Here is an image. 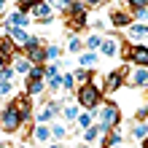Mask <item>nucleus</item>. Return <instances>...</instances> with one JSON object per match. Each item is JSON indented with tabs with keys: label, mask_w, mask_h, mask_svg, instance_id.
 I'll return each mask as SVG.
<instances>
[{
	"label": "nucleus",
	"mask_w": 148,
	"mask_h": 148,
	"mask_svg": "<svg viewBox=\"0 0 148 148\" xmlns=\"http://www.w3.org/2000/svg\"><path fill=\"white\" fill-rule=\"evenodd\" d=\"M78 100H81V105L84 108H89V110H94L100 105V100H102V94H100V89L94 84H84L81 89H78Z\"/></svg>",
	"instance_id": "obj_1"
},
{
	"label": "nucleus",
	"mask_w": 148,
	"mask_h": 148,
	"mask_svg": "<svg viewBox=\"0 0 148 148\" xmlns=\"http://www.w3.org/2000/svg\"><path fill=\"white\" fill-rule=\"evenodd\" d=\"M22 124H24V119L19 116V110H16L14 105H11V108H5L3 113H0V127H3L5 132H16Z\"/></svg>",
	"instance_id": "obj_2"
},
{
	"label": "nucleus",
	"mask_w": 148,
	"mask_h": 148,
	"mask_svg": "<svg viewBox=\"0 0 148 148\" xmlns=\"http://www.w3.org/2000/svg\"><path fill=\"white\" fill-rule=\"evenodd\" d=\"M119 119H121L119 108H116V105H105V108L100 110V132H108V129L116 124Z\"/></svg>",
	"instance_id": "obj_3"
},
{
	"label": "nucleus",
	"mask_w": 148,
	"mask_h": 148,
	"mask_svg": "<svg viewBox=\"0 0 148 148\" xmlns=\"http://www.w3.org/2000/svg\"><path fill=\"white\" fill-rule=\"evenodd\" d=\"M67 11H70V27H84L86 24V5L84 3H70V8H67Z\"/></svg>",
	"instance_id": "obj_4"
},
{
	"label": "nucleus",
	"mask_w": 148,
	"mask_h": 148,
	"mask_svg": "<svg viewBox=\"0 0 148 148\" xmlns=\"http://www.w3.org/2000/svg\"><path fill=\"white\" fill-rule=\"evenodd\" d=\"M5 27H8V38H11L14 43H22V46H30L32 43V35H27L19 24H5Z\"/></svg>",
	"instance_id": "obj_5"
},
{
	"label": "nucleus",
	"mask_w": 148,
	"mask_h": 148,
	"mask_svg": "<svg viewBox=\"0 0 148 148\" xmlns=\"http://www.w3.org/2000/svg\"><path fill=\"white\" fill-rule=\"evenodd\" d=\"M27 57H30V62H43V59H49L46 57V49H40L38 38H32V43L27 46Z\"/></svg>",
	"instance_id": "obj_6"
},
{
	"label": "nucleus",
	"mask_w": 148,
	"mask_h": 148,
	"mask_svg": "<svg viewBox=\"0 0 148 148\" xmlns=\"http://www.w3.org/2000/svg\"><path fill=\"white\" fill-rule=\"evenodd\" d=\"M14 108L19 110V116L24 121H30V94H27V97H24V94H22V97H16L14 100Z\"/></svg>",
	"instance_id": "obj_7"
},
{
	"label": "nucleus",
	"mask_w": 148,
	"mask_h": 148,
	"mask_svg": "<svg viewBox=\"0 0 148 148\" xmlns=\"http://www.w3.org/2000/svg\"><path fill=\"white\" fill-rule=\"evenodd\" d=\"M121 84H124V70L110 73V75H108V81H105V92H116Z\"/></svg>",
	"instance_id": "obj_8"
},
{
	"label": "nucleus",
	"mask_w": 148,
	"mask_h": 148,
	"mask_svg": "<svg viewBox=\"0 0 148 148\" xmlns=\"http://www.w3.org/2000/svg\"><path fill=\"white\" fill-rule=\"evenodd\" d=\"M129 84H132V86H145V84H148V70H145V65H140L132 75H129Z\"/></svg>",
	"instance_id": "obj_9"
},
{
	"label": "nucleus",
	"mask_w": 148,
	"mask_h": 148,
	"mask_svg": "<svg viewBox=\"0 0 148 148\" xmlns=\"http://www.w3.org/2000/svg\"><path fill=\"white\" fill-rule=\"evenodd\" d=\"M132 62H137V65H145L148 67V49L145 46H132Z\"/></svg>",
	"instance_id": "obj_10"
},
{
	"label": "nucleus",
	"mask_w": 148,
	"mask_h": 148,
	"mask_svg": "<svg viewBox=\"0 0 148 148\" xmlns=\"http://www.w3.org/2000/svg\"><path fill=\"white\" fill-rule=\"evenodd\" d=\"M30 67H32V62H30V57H22V54H14V70H16V73H30Z\"/></svg>",
	"instance_id": "obj_11"
},
{
	"label": "nucleus",
	"mask_w": 148,
	"mask_h": 148,
	"mask_svg": "<svg viewBox=\"0 0 148 148\" xmlns=\"http://www.w3.org/2000/svg\"><path fill=\"white\" fill-rule=\"evenodd\" d=\"M27 22H30V19H27V14H24L22 8H19V11H14V14H8V16H5V24H19V27H24Z\"/></svg>",
	"instance_id": "obj_12"
},
{
	"label": "nucleus",
	"mask_w": 148,
	"mask_h": 148,
	"mask_svg": "<svg viewBox=\"0 0 148 148\" xmlns=\"http://www.w3.org/2000/svg\"><path fill=\"white\" fill-rule=\"evenodd\" d=\"M129 38H132V40H143V38H148V27H145V24H132Z\"/></svg>",
	"instance_id": "obj_13"
},
{
	"label": "nucleus",
	"mask_w": 148,
	"mask_h": 148,
	"mask_svg": "<svg viewBox=\"0 0 148 148\" xmlns=\"http://www.w3.org/2000/svg\"><path fill=\"white\" fill-rule=\"evenodd\" d=\"M30 11H32V14H35V16H38V19H46V16H49V11H51V8H49V3H43V0H38V3H35V5H32V8H30Z\"/></svg>",
	"instance_id": "obj_14"
},
{
	"label": "nucleus",
	"mask_w": 148,
	"mask_h": 148,
	"mask_svg": "<svg viewBox=\"0 0 148 148\" xmlns=\"http://www.w3.org/2000/svg\"><path fill=\"white\" fill-rule=\"evenodd\" d=\"M57 110H59V105H57V102H49V105L43 108V113L38 116V121H43V124H46L49 119H54V113H57Z\"/></svg>",
	"instance_id": "obj_15"
},
{
	"label": "nucleus",
	"mask_w": 148,
	"mask_h": 148,
	"mask_svg": "<svg viewBox=\"0 0 148 148\" xmlns=\"http://www.w3.org/2000/svg\"><path fill=\"white\" fill-rule=\"evenodd\" d=\"M43 92V81L40 78H27V94L32 97V94H40Z\"/></svg>",
	"instance_id": "obj_16"
},
{
	"label": "nucleus",
	"mask_w": 148,
	"mask_h": 148,
	"mask_svg": "<svg viewBox=\"0 0 148 148\" xmlns=\"http://www.w3.org/2000/svg\"><path fill=\"white\" fill-rule=\"evenodd\" d=\"M132 137L135 140H145L148 137V124H135L132 127Z\"/></svg>",
	"instance_id": "obj_17"
},
{
	"label": "nucleus",
	"mask_w": 148,
	"mask_h": 148,
	"mask_svg": "<svg viewBox=\"0 0 148 148\" xmlns=\"http://www.w3.org/2000/svg\"><path fill=\"white\" fill-rule=\"evenodd\" d=\"M110 24H113V27H124V24H129V14H110Z\"/></svg>",
	"instance_id": "obj_18"
},
{
	"label": "nucleus",
	"mask_w": 148,
	"mask_h": 148,
	"mask_svg": "<svg viewBox=\"0 0 148 148\" xmlns=\"http://www.w3.org/2000/svg\"><path fill=\"white\" fill-rule=\"evenodd\" d=\"M116 51H119V43L116 40H102V54H105V57H113Z\"/></svg>",
	"instance_id": "obj_19"
},
{
	"label": "nucleus",
	"mask_w": 148,
	"mask_h": 148,
	"mask_svg": "<svg viewBox=\"0 0 148 148\" xmlns=\"http://www.w3.org/2000/svg\"><path fill=\"white\" fill-rule=\"evenodd\" d=\"M78 59H81V65H84V67H92V65H97V54H92V51H86V54H81Z\"/></svg>",
	"instance_id": "obj_20"
},
{
	"label": "nucleus",
	"mask_w": 148,
	"mask_h": 148,
	"mask_svg": "<svg viewBox=\"0 0 148 148\" xmlns=\"http://www.w3.org/2000/svg\"><path fill=\"white\" fill-rule=\"evenodd\" d=\"M32 137H35V140H40V143H43V140H49V137H51V129H49V127H38L35 132H32Z\"/></svg>",
	"instance_id": "obj_21"
},
{
	"label": "nucleus",
	"mask_w": 148,
	"mask_h": 148,
	"mask_svg": "<svg viewBox=\"0 0 148 148\" xmlns=\"http://www.w3.org/2000/svg\"><path fill=\"white\" fill-rule=\"evenodd\" d=\"M92 116H94V110L84 113V116H78V127H81V129H89V127H92Z\"/></svg>",
	"instance_id": "obj_22"
},
{
	"label": "nucleus",
	"mask_w": 148,
	"mask_h": 148,
	"mask_svg": "<svg viewBox=\"0 0 148 148\" xmlns=\"http://www.w3.org/2000/svg\"><path fill=\"white\" fill-rule=\"evenodd\" d=\"M86 46H89V49H102V38L100 35H89V38H86Z\"/></svg>",
	"instance_id": "obj_23"
},
{
	"label": "nucleus",
	"mask_w": 148,
	"mask_h": 148,
	"mask_svg": "<svg viewBox=\"0 0 148 148\" xmlns=\"http://www.w3.org/2000/svg\"><path fill=\"white\" fill-rule=\"evenodd\" d=\"M119 143H121V132H113V135H110L102 145H105V148H113V145H119Z\"/></svg>",
	"instance_id": "obj_24"
},
{
	"label": "nucleus",
	"mask_w": 148,
	"mask_h": 148,
	"mask_svg": "<svg viewBox=\"0 0 148 148\" xmlns=\"http://www.w3.org/2000/svg\"><path fill=\"white\" fill-rule=\"evenodd\" d=\"M5 94H11V81L8 78H0V97H5Z\"/></svg>",
	"instance_id": "obj_25"
},
{
	"label": "nucleus",
	"mask_w": 148,
	"mask_h": 148,
	"mask_svg": "<svg viewBox=\"0 0 148 148\" xmlns=\"http://www.w3.org/2000/svg\"><path fill=\"white\" fill-rule=\"evenodd\" d=\"M135 16L140 22H148V5H143V8H135Z\"/></svg>",
	"instance_id": "obj_26"
},
{
	"label": "nucleus",
	"mask_w": 148,
	"mask_h": 148,
	"mask_svg": "<svg viewBox=\"0 0 148 148\" xmlns=\"http://www.w3.org/2000/svg\"><path fill=\"white\" fill-rule=\"evenodd\" d=\"M27 75H30V78H43V75H46V70H43V67H30Z\"/></svg>",
	"instance_id": "obj_27"
},
{
	"label": "nucleus",
	"mask_w": 148,
	"mask_h": 148,
	"mask_svg": "<svg viewBox=\"0 0 148 148\" xmlns=\"http://www.w3.org/2000/svg\"><path fill=\"white\" fill-rule=\"evenodd\" d=\"M78 116V105H67L65 108V119H75Z\"/></svg>",
	"instance_id": "obj_28"
},
{
	"label": "nucleus",
	"mask_w": 148,
	"mask_h": 148,
	"mask_svg": "<svg viewBox=\"0 0 148 148\" xmlns=\"http://www.w3.org/2000/svg\"><path fill=\"white\" fill-rule=\"evenodd\" d=\"M97 135H100V127H97V129H94V127H89V129L84 132V137H86V140H94Z\"/></svg>",
	"instance_id": "obj_29"
},
{
	"label": "nucleus",
	"mask_w": 148,
	"mask_h": 148,
	"mask_svg": "<svg viewBox=\"0 0 148 148\" xmlns=\"http://www.w3.org/2000/svg\"><path fill=\"white\" fill-rule=\"evenodd\" d=\"M75 78H78L81 84H89V78H92V75H89V70H78V73H75Z\"/></svg>",
	"instance_id": "obj_30"
},
{
	"label": "nucleus",
	"mask_w": 148,
	"mask_h": 148,
	"mask_svg": "<svg viewBox=\"0 0 148 148\" xmlns=\"http://www.w3.org/2000/svg\"><path fill=\"white\" fill-rule=\"evenodd\" d=\"M73 84H75V75H62V86L65 89H73Z\"/></svg>",
	"instance_id": "obj_31"
},
{
	"label": "nucleus",
	"mask_w": 148,
	"mask_h": 148,
	"mask_svg": "<svg viewBox=\"0 0 148 148\" xmlns=\"http://www.w3.org/2000/svg\"><path fill=\"white\" fill-rule=\"evenodd\" d=\"M46 57H49V59H57V57H59V46H49V49H46Z\"/></svg>",
	"instance_id": "obj_32"
},
{
	"label": "nucleus",
	"mask_w": 148,
	"mask_h": 148,
	"mask_svg": "<svg viewBox=\"0 0 148 148\" xmlns=\"http://www.w3.org/2000/svg\"><path fill=\"white\" fill-rule=\"evenodd\" d=\"M16 3H19V8H22V11H27V8H32V5L38 3V0H16Z\"/></svg>",
	"instance_id": "obj_33"
},
{
	"label": "nucleus",
	"mask_w": 148,
	"mask_h": 148,
	"mask_svg": "<svg viewBox=\"0 0 148 148\" xmlns=\"http://www.w3.org/2000/svg\"><path fill=\"white\" fill-rule=\"evenodd\" d=\"M67 49H70V51H78V49H81V40H78V38H70V40H67Z\"/></svg>",
	"instance_id": "obj_34"
},
{
	"label": "nucleus",
	"mask_w": 148,
	"mask_h": 148,
	"mask_svg": "<svg viewBox=\"0 0 148 148\" xmlns=\"http://www.w3.org/2000/svg\"><path fill=\"white\" fill-rule=\"evenodd\" d=\"M51 135H54V137H62V135H65V127L54 124V127H51Z\"/></svg>",
	"instance_id": "obj_35"
},
{
	"label": "nucleus",
	"mask_w": 148,
	"mask_h": 148,
	"mask_svg": "<svg viewBox=\"0 0 148 148\" xmlns=\"http://www.w3.org/2000/svg\"><path fill=\"white\" fill-rule=\"evenodd\" d=\"M51 75H59V67H57V65H51V67H46V78H51Z\"/></svg>",
	"instance_id": "obj_36"
},
{
	"label": "nucleus",
	"mask_w": 148,
	"mask_h": 148,
	"mask_svg": "<svg viewBox=\"0 0 148 148\" xmlns=\"http://www.w3.org/2000/svg\"><path fill=\"white\" fill-rule=\"evenodd\" d=\"M129 3H132L135 8H143V5H148V0H129Z\"/></svg>",
	"instance_id": "obj_37"
},
{
	"label": "nucleus",
	"mask_w": 148,
	"mask_h": 148,
	"mask_svg": "<svg viewBox=\"0 0 148 148\" xmlns=\"http://www.w3.org/2000/svg\"><path fill=\"white\" fill-rule=\"evenodd\" d=\"M5 67H8V65H5V57H0V73H3Z\"/></svg>",
	"instance_id": "obj_38"
},
{
	"label": "nucleus",
	"mask_w": 148,
	"mask_h": 148,
	"mask_svg": "<svg viewBox=\"0 0 148 148\" xmlns=\"http://www.w3.org/2000/svg\"><path fill=\"white\" fill-rule=\"evenodd\" d=\"M102 0H86V5H100Z\"/></svg>",
	"instance_id": "obj_39"
},
{
	"label": "nucleus",
	"mask_w": 148,
	"mask_h": 148,
	"mask_svg": "<svg viewBox=\"0 0 148 148\" xmlns=\"http://www.w3.org/2000/svg\"><path fill=\"white\" fill-rule=\"evenodd\" d=\"M0 148H8V145H5V143H0Z\"/></svg>",
	"instance_id": "obj_40"
},
{
	"label": "nucleus",
	"mask_w": 148,
	"mask_h": 148,
	"mask_svg": "<svg viewBox=\"0 0 148 148\" xmlns=\"http://www.w3.org/2000/svg\"><path fill=\"white\" fill-rule=\"evenodd\" d=\"M49 148H59V145H57V143H54V145H49Z\"/></svg>",
	"instance_id": "obj_41"
},
{
	"label": "nucleus",
	"mask_w": 148,
	"mask_h": 148,
	"mask_svg": "<svg viewBox=\"0 0 148 148\" xmlns=\"http://www.w3.org/2000/svg\"><path fill=\"white\" fill-rule=\"evenodd\" d=\"M0 8H3V0H0Z\"/></svg>",
	"instance_id": "obj_42"
},
{
	"label": "nucleus",
	"mask_w": 148,
	"mask_h": 148,
	"mask_svg": "<svg viewBox=\"0 0 148 148\" xmlns=\"http://www.w3.org/2000/svg\"><path fill=\"white\" fill-rule=\"evenodd\" d=\"M65 3H73V0H65Z\"/></svg>",
	"instance_id": "obj_43"
},
{
	"label": "nucleus",
	"mask_w": 148,
	"mask_h": 148,
	"mask_svg": "<svg viewBox=\"0 0 148 148\" xmlns=\"http://www.w3.org/2000/svg\"><path fill=\"white\" fill-rule=\"evenodd\" d=\"M22 148H24V145H22Z\"/></svg>",
	"instance_id": "obj_44"
}]
</instances>
